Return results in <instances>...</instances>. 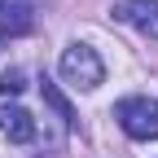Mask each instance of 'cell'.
Returning a JSON list of instances; mask_svg holds the SVG:
<instances>
[{
  "label": "cell",
  "mask_w": 158,
  "mask_h": 158,
  "mask_svg": "<svg viewBox=\"0 0 158 158\" xmlns=\"http://www.w3.org/2000/svg\"><path fill=\"white\" fill-rule=\"evenodd\" d=\"M0 127H5V136L9 141H18V145H27V141H35V118L22 110V106H9L5 101V114H0Z\"/></svg>",
  "instance_id": "obj_4"
},
{
  "label": "cell",
  "mask_w": 158,
  "mask_h": 158,
  "mask_svg": "<svg viewBox=\"0 0 158 158\" xmlns=\"http://www.w3.org/2000/svg\"><path fill=\"white\" fill-rule=\"evenodd\" d=\"M0 31L27 35V31H31V9L18 5V0H0Z\"/></svg>",
  "instance_id": "obj_5"
},
{
  "label": "cell",
  "mask_w": 158,
  "mask_h": 158,
  "mask_svg": "<svg viewBox=\"0 0 158 158\" xmlns=\"http://www.w3.org/2000/svg\"><path fill=\"white\" fill-rule=\"evenodd\" d=\"M114 118L132 141H158V101L154 97H127V101H118Z\"/></svg>",
  "instance_id": "obj_2"
},
{
  "label": "cell",
  "mask_w": 158,
  "mask_h": 158,
  "mask_svg": "<svg viewBox=\"0 0 158 158\" xmlns=\"http://www.w3.org/2000/svg\"><path fill=\"white\" fill-rule=\"evenodd\" d=\"M114 18L123 27L158 40V0H118V5H114Z\"/></svg>",
  "instance_id": "obj_3"
},
{
  "label": "cell",
  "mask_w": 158,
  "mask_h": 158,
  "mask_svg": "<svg viewBox=\"0 0 158 158\" xmlns=\"http://www.w3.org/2000/svg\"><path fill=\"white\" fill-rule=\"evenodd\" d=\"M57 70H62V79H66L75 92H92V88L106 79V62L97 57L92 44H66V48H62V62H57Z\"/></svg>",
  "instance_id": "obj_1"
},
{
  "label": "cell",
  "mask_w": 158,
  "mask_h": 158,
  "mask_svg": "<svg viewBox=\"0 0 158 158\" xmlns=\"http://www.w3.org/2000/svg\"><path fill=\"white\" fill-rule=\"evenodd\" d=\"M18 92H22V70H5L0 75V101H9Z\"/></svg>",
  "instance_id": "obj_6"
}]
</instances>
